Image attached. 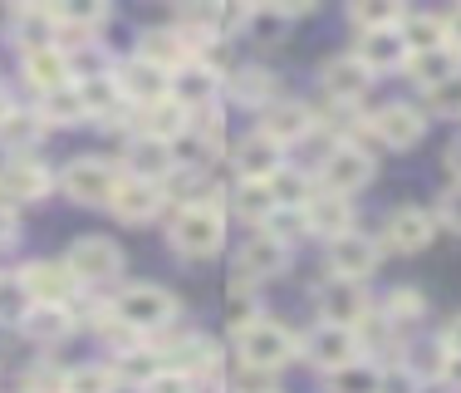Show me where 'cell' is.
Here are the masks:
<instances>
[{
  "mask_svg": "<svg viewBox=\"0 0 461 393\" xmlns=\"http://www.w3.org/2000/svg\"><path fill=\"white\" fill-rule=\"evenodd\" d=\"M236 354L250 374H270V369L290 364V359L300 354V344H294V334L285 330V324L256 320V324H246V330H236Z\"/></svg>",
  "mask_w": 461,
  "mask_h": 393,
  "instance_id": "1",
  "label": "cell"
},
{
  "mask_svg": "<svg viewBox=\"0 0 461 393\" xmlns=\"http://www.w3.org/2000/svg\"><path fill=\"white\" fill-rule=\"evenodd\" d=\"M221 236H226V216L221 206H206V202H186L177 216H172V246L182 256L202 260V256H216L221 251Z\"/></svg>",
  "mask_w": 461,
  "mask_h": 393,
  "instance_id": "2",
  "label": "cell"
},
{
  "mask_svg": "<svg viewBox=\"0 0 461 393\" xmlns=\"http://www.w3.org/2000/svg\"><path fill=\"white\" fill-rule=\"evenodd\" d=\"M172 315H177V295L162 290V286H128L113 300V320L128 324L133 334H142V330H167Z\"/></svg>",
  "mask_w": 461,
  "mask_h": 393,
  "instance_id": "3",
  "label": "cell"
},
{
  "mask_svg": "<svg viewBox=\"0 0 461 393\" xmlns=\"http://www.w3.org/2000/svg\"><path fill=\"white\" fill-rule=\"evenodd\" d=\"M64 266L74 270V280L98 286V280H113L118 270H123V251L108 242V236H84V242L69 246V260H64Z\"/></svg>",
  "mask_w": 461,
  "mask_h": 393,
  "instance_id": "4",
  "label": "cell"
},
{
  "mask_svg": "<svg viewBox=\"0 0 461 393\" xmlns=\"http://www.w3.org/2000/svg\"><path fill=\"white\" fill-rule=\"evenodd\" d=\"M320 315L324 324H339V330H354V324L368 320V295L358 280H324L320 286Z\"/></svg>",
  "mask_w": 461,
  "mask_h": 393,
  "instance_id": "5",
  "label": "cell"
},
{
  "mask_svg": "<svg viewBox=\"0 0 461 393\" xmlns=\"http://www.w3.org/2000/svg\"><path fill=\"white\" fill-rule=\"evenodd\" d=\"M324 192H344V196H354L358 187H368L373 182V158L364 148H348V143H339V148H329V158H324Z\"/></svg>",
  "mask_w": 461,
  "mask_h": 393,
  "instance_id": "6",
  "label": "cell"
},
{
  "mask_svg": "<svg viewBox=\"0 0 461 393\" xmlns=\"http://www.w3.org/2000/svg\"><path fill=\"white\" fill-rule=\"evenodd\" d=\"M113 187H118V178H113V168H108L104 158H79V162L64 168V192H69L74 202H84V206L108 202Z\"/></svg>",
  "mask_w": 461,
  "mask_h": 393,
  "instance_id": "7",
  "label": "cell"
},
{
  "mask_svg": "<svg viewBox=\"0 0 461 393\" xmlns=\"http://www.w3.org/2000/svg\"><path fill=\"white\" fill-rule=\"evenodd\" d=\"M378 242L373 236H358V232H348V236H339V242H329V266H334V276L339 280H364L378 270Z\"/></svg>",
  "mask_w": 461,
  "mask_h": 393,
  "instance_id": "8",
  "label": "cell"
},
{
  "mask_svg": "<svg viewBox=\"0 0 461 393\" xmlns=\"http://www.w3.org/2000/svg\"><path fill=\"white\" fill-rule=\"evenodd\" d=\"M354 59L364 64L368 74H383V69H408L412 50H408V40H402V25H398V30H373V35H358Z\"/></svg>",
  "mask_w": 461,
  "mask_h": 393,
  "instance_id": "9",
  "label": "cell"
},
{
  "mask_svg": "<svg viewBox=\"0 0 461 393\" xmlns=\"http://www.w3.org/2000/svg\"><path fill=\"white\" fill-rule=\"evenodd\" d=\"M304 222H310L314 236L339 242V236L354 232V202H348L344 192H314L310 202H304Z\"/></svg>",
  "mask_w": 461,
  "mask_h": 393,
  "instance_id": "10",
  "label": "cell"
},
{
  "mask_svg": "<svg viewBox=\"0 0 461 393\" xmlns=\"http://www.w3.org/2000/svg\"><path fill=\"white\" fill-rule=\"evenodd\" d=\"M383 236H388L393 251H402V256H417V251L432 246L437 222L422 212V206H398V212L388 216V226H383Z\"/></svg>",
  "mask_w": 461,
  "mask_h": 393,
  "instance_id": "11",
  "label": "cell"
},
{
  "mask_svg": "<svg viewBox=\"0 0 461 393\" xmlns=\"http://www.w3.org/2000/svg\"><path fill=\"white\" fill-rule=\"evenodd\" d=\"M108 206H113L118 222H152V216L162 212V187L158 182H142V178H123L108 196Z\"/></svg>",
  "mask_w": 461,
  "mask_h": 393,
  "instance_id": "12",
  "label": "cell"
},
{
  "mask_svg": "<svg viewBox=\"0 0 461 393\" xmlns=\"http://www.w3.org/2000/svg\"><path fill=\"white\" fill-rule=\"evenodd\" d=\"M20 280H25L30 300L35 305H69L74 300V270L69 266H54V260H35V266L20 270Z\"/></svg>",
  "mask_w": 461,
  "mask_h": 393,
  "instance_id": "13",
  "label": "cell"
},
{
  "mask_svg": "<svg viewBox=\"0 0 461 393\" xmlns=\"http://www.w3.org/2000/svg\"><path fill=\"white\" fill-rule=\"evenodd\" d=\"M373 133H378V143L388 148H412L417 138L427 133V114L412 104H388L373 114Z\"/></svg>",
  "mask_w": 461,
  "mask_h": 393,
  "instance_id": "14",
  "label": "cell"
},
{
  "mask_svg": "<svg viewBox=\"0 0 461 393\" xmlns=\"http://www.w3.org/2000/svg\"><path fill=\"white\" fill-rule=\"evenodd\" d=\"M113 79H118V89H123L128 98H138L142 108H148V104H162V98H172V79L158 69V64H148V59H123Z\"/></svg>",
  "mask_w": 461,
  "mask_h": 393,
  "instance_id": "15",
  "label": "cell"
},
{
  "mask_svg": "<svg viewBox=\"0 0 461 393\" xmlns=\"http://www.w3.org/2000/svg\"><path fill=\"white\" fill-rule=\"evenodd\" d=\"M304 349H310V359H314L320 369H329V374L358 364V334H354V330H339V324H320Z\"/></svg>",
  "mask_w": 461,
  "mask_h": 393,
  "instance_id": "16",
  "label": "cell"
},
{
  "mask_svg": "<svg viewBox=\"0 0 461 393\" xmlns=\"http://www.w3.org/2000/svg\"><path fill=\"white\" fill-rule=\"evenodd\" d=\"M50 192V172L35 158H10L0 172V202H40Z\"/></svg>",
  "mask_w": 461,
  "mask_h": 393,
  "instance_id": "17",
  "label": "cell"
},
{
  "mask_svg": "<svg viewBox=\"0 0 461 393\" xmlns=\"http://www.w3.org/2000/svg\"><path fill=\"white\" fill-rule=\"evenodd\" d=\"M285 260H290V246L276 242V236H250L246 246H240V256H236V270H240V280H266V276H280L285 270Z\"/></svg>",
  "mask_w": 461,
  "mask_h": 393,
  "instance_id": "18",
  "label": "cell"
},
{
  "mask_svg": "<svg viewBox=\"0 0 461 393\" xmlns=\"http://www.w3.org/2000/svg\"><path fill=\"white\" fill-rule=\"evenodd\" d=\"M236 172H240V182H270L276 172L285 168L280 162V143H270L266 133H250V138H240L236 143Z\"/></svg>",
  "mask_w": 461,
  "mask_h": 393,
  "instance_id": "19",
  "label": "cell"
},
{
  "mask_svg": "<svg viewBox=\"0 0 461 393\" xmlns=\"http://www.w3.org/2000/svg\"><path fill=\"white\" fill-rule=\"evenodd\" d=\"M260 133L270 138V143H300L304 133H314V118L304 104H266V114H260Z\"/></svg>",
  "mask_w": 461,
  "mask_h": 393,
  "instance_id": "20",
  "label": "cell"
},
{
  "mask_svg": "<svg viewBox=\"0 0 461 393\" xmlns=\"http://www.w3.org/2000/svg\"><path fill=\"white\" fill-rule=\"evenodd\" d=\"M172 94H177V104L192 114V108H212L216 94H221V79H216V69H206V64H182L177 79H172Z\"/></svg>",
  "mask_w": 461,
  "mask_h": 393,
  "instance_id": "21",
  "label": "cell"
},
{
  "mask_svg": "<svg viewBox=\"0 0 461 393\" xmlns=\"http://www.w3.org/2000/svg\"><path fill=\"white\" fill-rule=\"evenodd\" d=\"M138 59L158 64L162 74L167 69H182V64H192V40L182 35V30H148L138 45Z\"/></svg>",
  "mask_w": 461,
  "mask_h": 393,
  "instance_id": "22",
  "label": "cell"
},
{
  "mask_svg": "<svg viewBox=\"0 0 461 393\" xmlns=\"http://www.w3.org/2000/svg\"><path fill=\"white\" fill-rule=\"evenodd\" d=\"M324 89H329V98H339V104H358L364 98V89H368V69L354 59V54H339V59H329L324 64Z\"/></svg>",
  "mask_w": 461,
  "mask_h": 393,
  "instance_id": "23",
  "label": "cell"
},
{
  "mask_svg": "<svg viewBox=\"0 0 461 393\" xmlns=\"http://www.w3.org/2000/svg\"><path fill=\"white\" fill-rule=\"evenodd\" d=\"M10 35L25 45V54H35V50H50V40L59 35V20L45 5H20L15 20H10Z\"/></svg>",
  "mask_w": 461,
  "mask_h": 393,
  "instance_id": "24",
  "label": "cell"
},
{
  "mask_svg": "<svg viewBox=\"0 0 461 393\" xmlns=\"http://www.w3.org/2000/svg\"><path fill=\"white\" fill-rule=\"evenodd\" d=\"M25 79L40 89V98L54 94V89H69V54L54 50V45L25 54Z\"/></svg>",
  "mask_w": 461,
  "mask_h": 393,
  "instance_id": "25",
  "label": "cell"
},
{
  "mask_svg": "<svg viewBox=\"0 0 461 393\" xmlns=\"http://www.w3.org/2000/svg\"><path fill=\"white\" fill-rule=\"evenodd\" d=\"M40 138H45V118L30 114V108H10V114L0 118V148H10L15 158L35 152Z\"/></svg>",
  "mask_w": 461,
  "mask_h": 393,
  "instance_id": "26",
  "label": "cell"
},
{
  "mask_svg": "<svg viewBox=\"0 0 461 393\" xmlns=\"http://www.w3.org/2000/svg\"><path fill=\"white\" fill-rule=\"evenodd\" d=\"M138 118H142V138H158V143H172L177 133L192 128V114H186L177 98H162V104L138 108Z\"/></svg>",
  "mask_w": 461,
  "mask_h": 393,
  "instance_id": "27",
  "label": "cell"
},
{
  "mask_svg": "<svg viewBox=\"0 0 461 393\" xmlns=\"http://www.w3.org/2000/svg\"><path fill=\"white\" fill-rule=\"evenodd\" d=\"M128 168H133V178L142 182H162V178H172V148L167 143H158V138H133V148H128Z\"/></svg>",
  "mask_w": 461,
  "mask_h": 393,
  "instance_id": "28",
  "label": "cell"
},
{
  "mask_svg": "<svg viewBox=\"0 0 461 393\" xmlns=\"http://www.w3.org/2000/svg\"><path fill=\"white\" fill-rule=\"evenodd\" d=\"M408 69H412V79L422 84V89H437V84H447V79H456V74H461V50L442 45V50L412 54Z\"/></svg>",
  "mask_w": 461,
  "mask_h": 393,
  "instance_id": "29",
  "label": "cell"
},
{
  "mask_svg": "<svg viewBox=\"0 0 461 393\" xmlns=\"http://www.w3.org/2000/svg\"><path fill=\"white\" fill-rule=\"evenodd\" d=\"M230 206H236V216H246V222H270L276 216V192H270V182H240L236 196H230Z\"/></svg>",
  "mask_w": 461,
  "mask_h": 393,
  "instance_id": "30",
  "label": "cell"
},
{
  "mask_svg": "<svg viewBox=\"0 0 461 393\" xmlns=\"http://www.w3.org/2000/svg\"><path fill=\"white\" fill-rule=\"evenodd\" d=\"M402 40H408L412 54L442 50L447 45V20H437V15H402Z\"/></svg>",
  "mask_w": 461,
  "mask_h": 393,
  "instance_id": "31",
  "label": "cell"
},
{
  "mask_svg": "<svg viewBox=\"0 0 461 393\" xmlns=\"http://www.w3.org/2000/svg\"><path fill=\"white\" fill-rule=\"evenodd\" d=\"M304 10H314V5H260V10H250V15H246V25H250V35H256V40H280L285 25H290L294 15H304Z\"/></svg>",
  "mask_w": 461,
  "mask_h": 393,
  "instance_id": "32",
  "label": "cell"
},
{
  "mask_svg": "<svg viewBox=\"0 0 461 393\" xmlns=\"http://www.w3.org/2000/svg\"><path fill=\"white\" fill-rule=\"evenodd\" d=\"M40 118H45V123H79V118H89V108H84V98H79V84L40 98Z\"/></svg>",
  "mask_w": 461,
  "mask_h": 393,
  "instance_id": "33",
  "label": "cell"
},
{
  "mask_svg": "<svg viewBox=\"0 0 461 393\" xmlns=\"http://www.w3.org/2000/svg\"><path fill=\"white\" fill-rule=\"evenodd\" d=\"M25 330L35 334V340H45V344L64 340V334L74 330V320H69V305H35V310H30V320H25Z\"/></svg>",
  "mask_w": 461,
  "mask_h": 393,
  "instance_id": "34",
  "label": "cell"
},
{
  "mask_svg": "<svg viewBox=\"0 0 461 393\" xmlns=\"http://www.w3.org/2000/svg\"><path fill=\"white\" fill-rule=\"evenodd\" d=\"M79 98H84V108H89V118H98V114H113V104L123 98V89H118L113 74H84Z\"/></svg>",
  "mask_w": 461,
  "mask_h": 393,
  "instance_id": "35",
  "label": "cell"
},
{
  "mask_svg": "<svg viewBox=\"0 0 461 393\" xmlns=\"http://www.w3.org/2000/svg\"><path fill=\"white\" fill-rule=\"evenodd\" d=\"M35 300H30L25 280L20 276H0V324H25Z\"/></svg>",
  "mask_w": 461,
  "mask_h": 393,
  "instance_id": "36",
  "label": "cell"
},
{
  "mask_svg": "<svg viewBox=\"0 0 461 393\" xmlns=\"http://www.w3.org/2000/svg\"><path fill=\"white\" fill-rule=\"evenodd\" d=\"M348 20H354L364 35H373V30H398L402 25V5H348Z\"/></svg>",
  "mask_w": 461,
  "mask_h": 393,
  "instance_id": "37",
  "label": "cell"
},
{
  "mask_svg": "<svg viewBox=\"0 0 461 393\" xmlns=\"http://www.w3.org/2000/svg\"><path fill=\"white\" fill-rule=\"evenodd\" d=\"M158 354H148V349H128V354H118V374L113 379H128V384H142L148 388L152 379H158Z\"/></svg>",
  "mask_w": 461,
  "mask_h": 393,
  "instance_id": "38",
  "label": "cell"
},
{
  "mask_svg": "<svg viewBox=\"0 0 461 393\" xmlns=\"http://www.w3.org/2000/svg\"><path fill=\"white\" fill-rule=\"evenodd\" d=\"M266 236H276V242H300V236H310V222H304V206H276V216L266 222Z\"/></svg>",
  "mask_w": 461,
  "mask_h": 393,
  "instance_id": "39",
  "label": "cell"
},
{
  "mask_svg": "<svg viewBox=\"0 0 461 393\" xmlns=\"http://www.w3.org/2000/svg\"><path fill=\"white\" fill-rule=\"evenodd\" d=\"M270 192H276V202L280 206H304L310 202V178H304V172H294V168H280L276 178H270Z\"/></svg>",
  "mask_w": 461,
  "mask_h": 393,
  "instance_id": "40",
  "label": "cell"
},
{
  "mask_svg": "<svg viewBox=\"0 0 461 393\" xmlns=\"http://www.w3.org/2000/svg\"><path fill=\"white\" fill-rule=\"evenodd\" d=\"M329 388H334V393H378L383 374H378V369H368V364H348V369H339V374L329 379Z\"/></svg>",
  "mask_w": 461,
  "mask_h": 393,
  "instance_id": "41",
  "label": "cell"
},
{
  "mask_svg": "<svg viewBox=\"0 0 461 393\" xmlns=\"http://www.w3.org/2000/svg\"><path fill=\"white\" fill-rule=\"evenodd\" d=\"M118 379L108 374V369H98V364H84V369H74L69 379H64V393H113Z\"/></svg>",
  "mask_w": 461,
  "mask_h": 393,
  "instance_id": "42",
  "label": "cell"
},
{
  "mask_svg": "<svg viewBox=\"0 0 461 393\" xmlns=\"http://www.w3.org/2000/svg\"><path fill=\"white\" fill-rule=\"evenodd\" d=\"M427 114L432 118H461V74L437 89H427Z\"/></svg>",
  "mask_w": 461,
  "mask_h": 393,
  "instance_id": "43",
  "label": "cell"
},
{
  "mask_svg": "<svg viewBox=\"0 0 461 393\" xmlns=\"http://www.w3.org/2000/svg\"><path fill=\"white\" fill-rule=\"evenodd\" d=\"M266 94H276V74L246 69V74L236 79V98H250V104H256V98H266Z\"/></svg>",
  "mask_w": 461,
  "mask_h": 393,
  "instance_id": "44",
  "label": "cell"
},
{
  "mask_svg": "<svg viewBox=\"0 0 461 393\" xmlns=\"http://www.w3.org/2000/svg\"><path fill=\"white\" fill-rule=\"evenodd\" d=\"M388 315H393V320H417V315H422V295H417V290L388 295Z\"/></svg>",
  "mask_w": 461,
  "mask_h": 393,
  "instance_id": "45",
  "label": "cell"
},
{
  "mask_svg": "<svg viewBox=\"0 0 461 393\" xmlns=\"http://www.w3.org/2000/svg\"><path fill=\"white\" fill-rule=\"evenodd\" d=\"M148 393H192V379L177 374V369H167V374H158L148 384Z\"/></svg>",
  "mask_w": 461,
  "mask_h": 393,
  "instance_id": "46",
  "label": "cell"
},
{
  "mask_svg": "<svg viewBox=\"0 0 461 393\" xmlns=\"http://www.w3.org/2000/svg\"><path fill=\"white\" fill-rule=\"evenodd\" d=\"M442 222H447V226H456V232H461V182H456V187H447V192H442Z\"/></svg>",
  "mask_w": 461,
  "mask_h": 393,
  "instance_id": "47",
  "label": "cell"
},
{
  "mask_svg": "<svg viewBox=\"0 0 461 393\" xmlns=\"http://www.w3.org/2000/svg\"><path fill=\"white\" fill-rule=\"evenodd\" d=\"M15 232H20V226H15V212H10V206H0V246L15 242Z\"/></svg>",
  "mask_w": 461,
  "mask_h": 393,
  "instance_id": "48",
  "label": "cell"
},
{
  "mask_svg": "<svg viewBox=\"0 0 461 393\" xmlns=\"http://www.w3.org/2000/svg\"><path fill=\"white\" fill-rule=\"evenodd\" d=\"M442 349H447V354H461V315H456L452 324H447V334H442Z\"/></svg>",
  "mask_w": 461,
  "mask_h": 393,
  "instance_id": "49",
  "label": "cell"
},
{
  "mask_svg": "<svg viewBox=\"0 0 461 393\" xmlns=\"http://www.w3.org/2000/svg\"><path fill=\"white\" fill-rule=\"evenodd\" d=\"M447 45L461 50V5L452 10V15H447Z\"/></svg>",
  "mask_w": 461,
  "mask_h": 393,
  "instance_id": "50",
  "label": "cell"
},
{
  "mask_svg": "<svg viewBox=\"0 0 461 393\" xmlns=\"http://www.w3.org/2000/svg\"><path fill=\"white\" fill-rule=\"evenodd\" d=\"M442 379H447V384H461V354H447V364H442Z\"/></svg>",
  "mask_w": 461,
  "mask_h": 393,
  "instance_id": "51",
  "label": "cell"
},
{
  "mask_svg": "<svg viewBox=\"0 0 461 393\" xmlns=\"http://www.w3.org/2000/svg\"><path fill=\"white\" fill-rule=\"evenodd\" d=\"M447 168H452V172H456V178H461V138H456V143H452V148H447Z\"/></svg>",
  "mask_w": 461,
  "mask_h": 393,
  "instance_id": "52",
  "label": "cell"
},
{
  "mask_svg": "<svg viewBox=\"0 0 461 393\" xmlns=\"http://www.w3.org/2000/svg\"><path fill=\"white\" fill-rule=\"evenodd\" d=\"M246 393H276V388H246Z\"/></svg>",
  "mask_w": 461,
  "mask_h": 393,
  "instance_id": "53",
  "label": "cell"
}]
</instances>
